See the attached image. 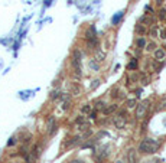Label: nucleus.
Wrapping results in <instances>:
<instances>
[{
	"mask_svg": "<svg viewBox=\"0 0 166 163\" xmlns=\"http://www.w3.org/2000/svg\"><path fill=\"white\" fill-rule=\"evenodd\" d=\"M157 149H159V142L150 137L143 139L139 144V152L143 154H153L157 152Z\"/></svg>",
	"mask_w": 166,
	"mask_h": 163,
	"instance_id": "1",
	"label": "nucleus"
},
{
	"mask_svg": "<svg viewBox=\"0 0 166 163\" xmlns=\"http://www.w3.org/2000/svg\"><path fill=\"white\" fill-rule=\"evenodd\" d=\"M71 67L74 71V78H81V52L78 49H75L72 52V57H71Z\"/></svg>",
	"mask_w": 166,
	"mask_h": 163,
	"instance_id": "2",
	"label": "nucleus"
},
{
	"mask_svg": "<svg viewBox=\"0 0 166 163\" xmlns=\"http://www.w3.org/2000/svg\"><path fill=\"white\" fill-rule=\"evenodd\" d=\"M113 124H114L116 128H124L126 127V124H127V113H126V110H120L117 114L114 115Z\"/></svg>",
	"mask_w": 166,
	"mask_h": 163,
	"instance_id": "3",
	"label": "nucleus"
},
{
	"mask_svg": "<svg viewBox=\"0 0 166 163\" xmlns=\"http://www.w3.org/2000/svg\"><path fill=\"white\" fill-rule=\"evenodd\" d=\"M148 107H149V101L140 103V104L137 106V108H136V118L142 120V118L146 115V113H148Z\"/></svg>",
	"mask_w": 166,
	"mask_h": 163,
	"instance_id": "4",
	"label": "nucleus"
},
{
	"mask_svg": "<svg viewBox=\"0 0 166 163\" xmlns=\"http://www.w3.org/2000/svg\"><path fill=\"white\" fill-rule=\"evenodd\" d=\"M55 131H56V121H55L54 117H51V118L48 120V133L52 136Z\"/></svg>",
	"mask_w": 166,
	"mask_h": 163,
	"instance_id": "5",
	"label": "nucleus"
},
{
	"mask_svg": "<svg viewBox=\"0 0 166 163\" xmlns=\"http://www.w3.org/2000/svg\"><path fill=\"white\" fill-rule=\"evenodd\" d=\"M166 57V51L162 48H157L156 51H155V59L156 61H163Z\"/></svg>",
	"mask_w": 166,
	"mask_h": 163,
	"instance_id": "6",
	"label": "nucleus"
},
{
	"mask_svg": "<svg viewBox=\"0 0 166 163\" xmlns=\"http://www.w3.org/2000/svg\"><path fill=\"white\" fill-rule=\"evenodd\" d=\"M119 110V106L117 104H108V106H106V108L103 110V113L106 115L111 114V113H114V111H117Z\"/></svg>",
	"mask_w": 166,
	"mask_h": 163,
	"instance_id": "7",
	"label": "nucleus"
},
{
	"mask_svg": "<svg viewBox=\"0 0 166 163\" xmlns=\"http://www.w3.org/2000/svg\"><path fill=\"white\" fill-rule=\"evenodd\" d=\"M127 162L129 163H137V157H136V150L130 149L127 152Z\"/></svg>",
	"mask_w": 166,
	"mask_h": 163,
	"instance_id": "8",
	"label": "nucleus"
},
{
	"mask_svg": "<svg viewBox=\"0 0 166 163\" xmlns=\"http://www.w3.org/2000/svg\"><path fill=\"white\" fill-rule=\"evenodd\" d=\"M139 23H142V25H150V23H153V19H152V15H143L140 19H139Z\"/></svg>",
	"mask_w": 166,
	"mask_h": 163,
	"instance_id": "9",
	"label": "nucleus"
},
{
	"mask_svg": "<svg viewBox=\"0 0 166 163\" xmlns=\"http://www.w3.org/2000/svg\"><path fill=\"white\" fill-rule=\"evenodd\" d=\"M81 113L90 115L92 113V106L91 104H83V106H81Z\"/></svg>",
	"mask_w": 166,
	"mask_h": 163,
	"instance_id": "10",
	"label": "nucleus"
},
{
	"mask_svg": "<svg viewBox=\"0 0 166 163\" xmlns=\"http://www.w3.org/2000/svg\"><path fill=\"white\" fill-rule=\"evenodd\" d=\"M136 32H137L139 35H145L146 33V26L142 25V23H137L136 25Z\"/></svg>",
	"mask_w": 166,
	"mask_h": 163,
	"instance_id": "11",
	"label": "nucleus"
},
{
	"mask_svg": "<svg viewBox=\"0 0 166 163\" xmlns=\"http://www.w3.org/2000/svg\"><path fill=\"white\" fill-rule=\"evenodd\" d=\"M136 106H137L136 98H129V100L126 101V107H127V108H134Z\"/></svg>",
	"mask_w": 166,
	"mask_h": 163,
	"instance_id": "12",
	"label": "nucleus"
},
{
	"mask_svg": "<svg viewBox=\"0 0 166 163\" xmlns=\"http://www.w3.org/2000/svg\"><path fill=\"white\" fill-rule=\"evenodd\" d=\"M159 33H160V30H159L157 26H153V28L150 29V36H152V38H157Z\"/></svg>",
	"mask_w": 166,
	"mask_h": 163,
	"instance_id": "13",
	"label": "nucleus"
},
{
	"mask_svg": "<svg viewBox=\"0 0 166 163\" xmlns=\"http://www.w3.org/2000/svg\"><path fill=\"white\" fill-rule=\"evenodd\" d=\"M146 45H148V43H146V40H145V38H139L137 39V46H139V49H146Z\"/></svg>",
	"mask_w": 166,
	"mask_h": 163,
	"instance_id": "14",
	"label": "nucleus"
},
{
	"mask_svg": "<svg viewBox=\"0 0 166 163\" xmlns=\"http://www.w3.org/2000/svg\"><path fill=\"white\" fill-rule=\"evenodd\" d=\"M95 104H97V106H95V108H97V110H101V111L104 110V108H106V106H107V104H106L103 100H98Z\"/></svg>",
	"mask_w": 166,
	"mask_h": 163,
	"instance_id": "15",
	"label": "nucleus"
},
{
	"mask_svg": "<svg viewBox=\"0 0 166 163\" xmlns=\"http://www.w3.org/2000/svg\"><path fill=\"white\" fill-rule=\"evenodd\" d=\"M104 58H106V55H104L103 52L98 51V52H97V55H95V61H97V62H101V61H104Z\"/></svg>",
	"mask_w": 166,
	"mask_h": 163,
	"instance_id": "16",
	"label": "nucleus"
},
{
	"mask_svg": "<svg viewBox=\"0 0 166 163\" xmlns=\"http://www.w3.org/2000/svg\"><path fill=\"white\" fill-rule=\"evenodd\" d=\"M84 123H85V117H84V115H80V117H77V118H75V124H81L83 126Z\"/></svg>",
	"mask_w": 166,
	"mask_h": 163,
	"instance_id": "17",
	"label": "nucleus"
},
{
	"mask_svg": "<svg viewBox=\"0 0 166 163\" xmlns=\"http://www.w3.org/2000/svg\"><path fill=\"white\" fill-rule=\"evenodd\" d=\"M136 68H137V59H131V62L129 64V69L133 71V69H136Z\"/></svg>",
	"mask_w": 166,
	"mask_h": 163,
	"instance_id": "18",
	"label": "nucleus"
},
{
	"mask_svg": "<svg viewBox=\"0 0 166 163\" xmlns=\"http://www.w3.org/2000/svg\"><path fill=\"white\" fill-rule=\"evenodd\" d=\"M146 49L148 51H156V43L155 42H149L148 45H146Z\"/></svg>",
	"mask_w": 166,
	"mask_h": 163,
	"instance_id": "19",
	"label": "nucleus"
},
{
	"mask_svg": "<svg viewBox=\"0 0 166 163\" xmlns=\"http://www.w3.org/2000/svg\"><path fill=\"white\" fill-rule=\"evenodd\" d=\"M142 84H143V85H148L149 84V77L146 74H142Z\"/></svg>",
	"mask_w": 166,
	"mask_h": 163,
	"instance_id": "20",
	"label": "nucleus"
},
{
	"mask_svg": "<svg viewBox=\"0 0 166 163\" xmlns=\"http://www.w3.org/2000/svg\"><path fill=\"white\" fill-rule=\"evenodd\" d=\"M159 18H160V19H165V18H166V9H160V10H159Z\"/></svg>",
	"mask_w": 166,
	"mask_h": 163,
	"instance_id": "21",
	"label": "nucleus"
},
{
	"mask_svg": "<svg viewBox=\"0 0 166 163\" xmlns=\"http://www.w3.org/2000/svg\"><path fill=\"white\" fill-rule=\"evenodd\" d=\"M58 97H59V91H52V93H51V98H52V100H54V98H58Z\"/></svg>",
	"mask_w": 166,
	"mask_h": 163,
	"instance_id": "22",
	"label": "nucleus"
},
{
	"mask_svg": "<svg viewBox=\"0 0 166 163\" xmlns=\"http://www.w3.org/2000/svg\"><path fill=\"white\" fill-rule=\"evenodd\" d=\"M15 143H16V139H15V137H12V139H10L9 142H7V146L10 147V146H13Z\"/></svg>",
	"mask_w": 166,
	"mask_h": 163,
	"instance_id": "23",
	"label": "nucleus"
},
{
	"mask_svg": "<svg viewBox=\"0 0 166 163\" xmlns=\"http://www.w3.org/2000/svg\"><path fill=\"white\" fill-rule=\"evenodd\" d=\"M159 38L166 39V30H160V33H159Z\"/></svg>",
	"mask_w": 166,
	"mask_h": 163,
	"instance_id": "24",
	"label": "nucleus"
},
{
	"mask_svg": "<svg viewBox=\"0 0 166 163\" xmlns=\"http://www.w3.org/2000/svg\"><path fill=\"white\" fill-rule=\"evenodd\" d=\"M69 163H85L84 160H81V159H75V160H71Z\"/></svg>",
	"mask_w": 166,
	"mask_h": 163,
	"instance_id": "25",
	"label": "nucleus"
},
{
	"mask_svg": "<svg viewBox=\"0 0 166 163\" xmlns=\"http://www.w3.org/2000/svg\"><path fill=\"white\" fill-rule=\"evenodd\" d=\"M146 12H149L148 15H152V13H153V9H152L150 6H146Z\"/></svg>",
	"mask_w": 166,
	"mask_h": 163,
	"instance_id": "26",
	"label": "nucleus"
},
{
	"mask_svg": "<svg viewBox=\"0 0 166 163\" xmlns=\"http://www.w3.org/2000/svg\"><path fill=\"white\" fill-rule=\"evenodd\" d=\"M163 1H165V0H155V3H156L157 6H162V4H163Z\"/></svg>",
	"mask_w": 166,
	"mask_h": 163,
	"instance_id": "27",
	"label": "nucleus"
},
{
	"mask_svg": "<svg viewBox=\"0 0 166 163\" xmlns=\"http://www.w3.org/2000/svg\"><path fill=\"white\" fill-rule=\"evenodd\" d=\"M98 82H100V81H98V79H97V81H94V84H92V88H95V87L98 85Z\"/></svg>",
	"mask_w": 166,
	"mask_h": 163,
	"instance_id": "28",
	"label": "nucleus"
},
{
	"mask_svg": "<svg viewBox=\"0 0 166 163\" xmlns=\"http://www.w3.org/2000/svg\"><path fill=\"white\" fill-rule=\"evenodd\" d=\"M145 163H159V160H149V162H145Z\"/></svg>",
	"mask_w": 166,
	"mask_h": 163,
	"instance_id": "29",
	"label": "nucleus"
},
{
	"mask_svg": "<svg viewBox=\"0 0 166 163\" xmlns=\"http://www.w3.org/2000/svg\"><path fill=\"white\" fill-rule=\"evenodd\" d=\"M116 163H121V162H120V160H119V162H116Z\"/></svg>",
	"mask_w": 166,
	"mask_h": 163,
	"instance_id": "30",
	"label": "nucleus"
}]
</instances>
